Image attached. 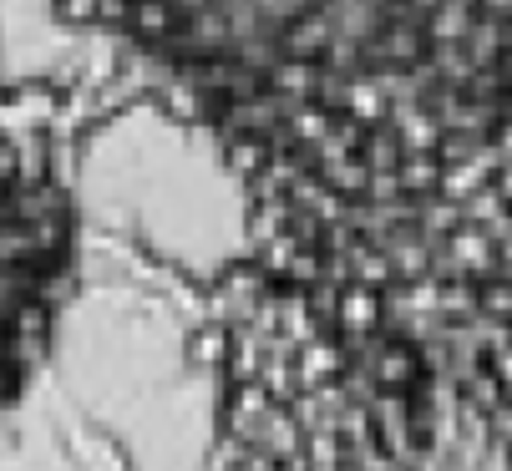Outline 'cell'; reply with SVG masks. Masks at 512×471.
<instances>
[{"instance_id":"2","label":"cell","mask_w":512,"mask_h":471,"mask_svg":"<svg viewBox=\"0 0 512 471\" xmlns=\"http://www.w3.org/2000/svg\"><path fill=\"white\" fill-rule=\"evenodd\" d=\"M77 284V168L46 122L0 112V416H11L46 370Z\"/></svg>"},{"instance_id":"1","label":"cell","mask_w":512,"mask_h":471,"mask_svg":"<svg viewBox=\"0 0 512 471\" xmlns=\"http://www.w3.org/2000/svg\"><path fill=\"white\" fill-rule=\"evenodd\" d=\"M224 168L218 471H512V0H41Z\"/></svg>"}]
</instances>
